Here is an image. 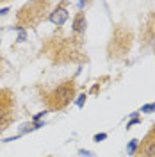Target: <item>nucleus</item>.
<instances>
[{
	"label": "nucleus",
	"mask_w": 155,
	"mask_h": 157,
	"mask_svg": "<svg viewBox=\"0 0 155 157\" xmlns=\"http://www.w3.org/2000/svg\"><path fill=\"white\" fill-rule=\"evenodd\" d=\"M84 29H86V16L82 13H78L75 16V20H73V30L75 32H82Z\"/></svg>",
	"instance_id": "20e7f679"
},
{
	"label": "nucleus",
	"mask_w": 155,
	"mask_h": 157,
	"mask_svg": "<svg viewBox=\"0 0 155 157\" xmlns=\"http://www.w3.org/2000/svg\"><path fill=\"white\" fill-rule=\"evenodd\" d=\"M73 97H75V82L66 80L55 88H52L50 91H47L43 100L50 111H61L73 100Z\"/></svg>",
	"instance_id": "f257e3e1"
},
{
	"label": "nucleus",
	"mask_w": 155,
	"mask_h": 157,
	"mask_svg": "<svg viewBox=\"0 0 155 157\" xmlns=\"http://www.w3.org/2000/svg\"><path fill=\"white\" fill-rule=\"evenodd\" d=\"M95 139H96V141H100V139H105V134H100V136H95Z\"/></svg>",
	"instance_id": "0eeeda50"
},
{
	"label": "nucleus",
	"mask_w": 155,
	"mask_h": 157,
	"mask_svg": "<svg viewBox=\"0 0 155 157\" xmlns=\"http://www.w3.org/2000/svg\"><path fill=\"white\" fill-rule=\"evenodd\" d=\"M66 20H68V11L64 9L62 6H59L57 9H54L52 14H50V21H52L54 25H62Z\"/></svg>",
	"instance_id": "7ed1b4c3"
},
{
	"label": "nucleus",
	"mask_w": 155,
	"mask_h": 157,
	"mask_svg": "<svg viewBox=\"0 0 155 157\" xmlns=\"http://www.w3.org/2000/svg\"><path fill=\"white\" fill-rule=\"evenodd\" d=\"M18 118L16 97L11 89H0V132L9 128Z\"/></svg>",
	"instance_id": "f03ea898"
},
{
	"label": "nucleus",
	"mask_w": 155,
	"mask_h": 157,
	"mask_svg": "<svg viewBox=\"0 0 155 157\" xmlns=\"http://www.w3.org/2000/svg\"><path fill=\"white\" fill-rule=\"evenodd\" d=\"M136 147H137V139H132V143H130V147H128V154H134Z\"/></svg>",
	"instance_id": "39448f33"
},
{
	"label": "nucleus",
	"mask_w": 155,
	"mask_h": 157,
	"mask_svg": "<svg viewBox=\"0 0 155 157\" xmlns=\"http://www.w3.org/2000/svg\"><path fill=\"white\" fill-rule=\"evenodd\" d=\"M0 75H2V59H0Z\"/></svg>",
	"instance_id": "6e6552de"
},
{
	"label": "nucleus",
	"mask_w": 155,
	"mask_h": 157,
	"mask_svg": "<svg viewBox=\"0 0 155 157\" xmlns=\"http://www.w3.org/2000/svg\"><path fill=\"white\" fill-rule=\"evenodd\" d=\"M143 113H150V111H155V104H148V105H145V107L141 109Z\"/></svg>",
	"instance_id": "423d86ee"
}]
</instances>
